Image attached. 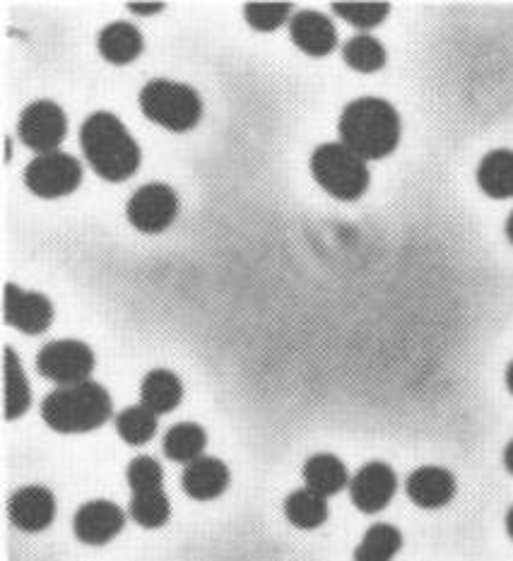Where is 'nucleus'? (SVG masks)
Instances as JSON below:
<instances>
[{
  "label": "nucleus",
  "mask_w": 513,
  "mask_h": 561,
  "mask_svg": "<svg viewBox=\"0 0 513 561\" xmlns=\"http://www.w3.org/2000/svg\"><path fill=\"white\" fill-rule=\"evenodd\" d=\"M128 508H130L133 520H136L142 528H162L171 516V504L162 490L133 494Z\"/></svg>",
  "instance_id": "27"
},
{
  "label": "nucleus",
  "mask_w": 513,
  "mask_h": 561,
  "mask_svg": "<svg viewBox=\"0 0 513 561\" xmlns=\"http://www.w3.org/2000/svg\"><path fill=\"white\" fill-rule=\"evenodd\" d=\"M506 237H509V241L513 243V213L509 215V222H506Z\"/></svg>",
  "instance_id": "35"
},
{
  "label": "nucleus",
  "mask_w": 513,
  "mask_h": 561,
  "mask_svg": "<svg viewBox=\"0 0 513 561\" xmlns=\"http://www.w3.org/2000/svg\"><path fill=\"white\" fill-rule=\"evenodd\" d=\"M402 547V535L390 523H376L364 533L357 550H354V561H394Z\"/></svg>",
  "instance_id": "22"
},
{
  "label": "nucleus",
  "mask_w": 513,
  "mask_h": 561,
  "mask_svg": "<svg viewBox=\"0 0 513 561\" xmlns=\"http://www.w3.org/2000/svg\"><path fill=\"white\" fill-rule=\"evenodd\" d=\"M398 492V478L396 472L386 462H366L364 468L350 480V496L352 504L357 506L362 514H378L384 511Z\"/></svg>",
  "instance_id": "10"
},
{
  "label": "nucleus",
  "mask_w": 513,
  "mask_h": 561,
  "mask_svg": "<svg viewBox=\"0 0 513 561\" xmlns=\"http://www.w3.org/2000/svg\"><path fill=\"white\" fill-rule=\"evenodd\" d=\"M32 390L27 383V376L20 364V357L12 352V347H5V417L18 420L30 410Z\"/></svg>",
  "instance_id": "24"
},
{
  "label": "nucleus",
  "mask_w": 513,
  "mask_h": 561,
  "mask_svg": "<svg viewBox=\"0 0 513 561\" xmlns=\"http://www.w3.org/2000/svg\"><path fill=\"white\" fill-rule=\"evenodd\" d=\"M136 15H155V12H160L164 5L162 3H130L128 5Z\"/></svg>",
  "instance_id": "31"
},
{
  "label": "nucleus",
  "mask_w": 513,
  "mask_h": 561,
  "mask_svg": "<svg viewBox=\"0 0 513 561\" xmlns=\"http://www.w3.org/2000/svg\"><path fill=\"white\" fill-rule=\"evenodd\" d=\"M285 518L295 528L314 530L328 520V504L321 494L311 490H299L285 499Z\"/></svg>",
  "instance_id": "23"
},
{
  "label": "nucleus",
  "mask_w": 513,
  "mask_h": 561,
  "mask_svg": "<svg viewBox=\"0 0 513 561\" xmlns=\"http://www.w3.org/2000/svg\"><path fill=\"white\" fill-rule=\"evenodd\" d=\"M100 54L114 66H126L130 60H136L142 54V34L128 22H112L102 30L100 39Z\"/></svg>",
  "instance_id": "17"
},
{
  "label": "nucleus",
  "mask_w": 513,
  "mask_h": 561,
  "mask_svg": "<svg viewBox=\"0 0 513 561\" xmlns=\"http://www.w3.org/2000/svg\"><path fill=\"white\" fill-rule=\"evenodd\" d=\"M126 516L116 504L106 502V499H94V502L82 504L72 520V530L76 538L84 545H106L112 542L116 535L124 530Z\"/></svg>",
  "instance_id": "11"
},
{
  "label": "nucleus",
  "mask_w": 513,
  "mask_h": 561,
  "mask_svg": "<svg viewBox=\"0 0 513 561\" xmlns=\"http://www.w3.org/2000/svg\"><path fill=\"white\" fill-rule=\"evenodd\" d=\"M304 482H307V490L328 499L345 490V484L350 482L347 468L340 458L331 454H319L304 462Z\"/></svg>",
  "instance_id": "18"
},
{
  "label": "nucleus",
  "mask_w": 513,
  "mask_h": 561,
  "mask_svg": "<svg viewBox=\"0 0 513 561\" xmlns=\"http://www.w3.org/2000/svg\"><path fill=\"white\" fill-rule=\"evenodd\" d=\"M478 186L490 198H513V152L494 150L478 167Z\"/></svg>",
  "instance_id": "20"
},
{
  "label": "nucleus",
  "mask_w": 513,
  "mask_h": 561,
  "mask_svg": "<svg viewBox=\"0 0 513 561\" xmlns=\"http://www.w3.org/2000/svg\"><path fill=\"white\" fill-rule=\"evenodd\" d=\"M340 140L362 160H381L398 148L400 116L378 96H362L345 106L340 116Z\"/></svg>",
  "instance_id": "2"
},
{
  "label": "nucleus",
  "mask_w": 513,
  "mask_h": 561,
  "mask_svg": "<svg viewBox=\"0 0 513 561\" xmlns=\"http://www.w3.org/2000/svg\"><path fill=\"white\" fill-rule=\"evenodd\" d=\"M406 492L420 508H444L456 496V478L446 468L424 466L410 474Z\"/></svg>",
  "instance_id": "14"
},
{
  "label": "nucleus",
  "mask_w": 513,
  "mask_h": 561,
  "mask_svg": "<svg viewBox=\"0 0 513 561\" xmlns=\"http://www.w3.org/2000/svg\"><path fill=\"white\" fill-rule=\"evenodd\" d=\"M142 114L157 126L174 133H186L198 126L203 102L189 84L174 80H150L140 92Z\"/></svg>",
  "instance_id": "5"
},
{
  "label": "nucleus",
  "mask_w": 513,
  "mask_h": 561,
  "mask_svg": "<svg viewBox=\"0 0 513 561\" xmlns=\"http://www.w3.org/2000/svg\"><path fill=\"white\" fill-rule=\"evenodd\" d=\"M504 466H506V470L513 474V438H511L506 450H504Z\"/></svg>",
  "instance_id": "32"
},
{
  "label": "nucleus",
  "mask_w": 513,
  "mask_h": 561,
  "mask_svg": "<svg viewBox=\"0 0 513 561\" xmlns=\"http://www.w3.org/2000/svg\"><path fill=\"white\" fill-rule=\"evenodd\" d=\"M289 3H249L243 8V18L255 32H275L289 20Z\"/></svg>",
  "instance_id": "30"
},
{
  "label": "nucleus",
  "mask_w": 513,
  "mask_h": 561,
  "mask_svg": "<svg viewBox=\"0 0 513 561\" xmlns=\"http://www.w3.org/2000/svg\"><path fill=\"white\" fill-rule=\"evenodd\" d=\"M42 417L58 434H88L112 417V398L94 381L58 386L42 402Z\"/></svg>",
  "instance_id": "3"
},
{
  "label": "nucleus",
  "mask_w": 513,
  "mask_h": 561,
  "mask_svg": "<svg viewBox=\"0 0 513 561\" xmlns=\"http://www.w3.org/2000/svg\"><path fill=\"white\" fill-rule=\"evenodd\" d=\"M18 133H20V140L34 152L39 154L56 152L58 145L64 142L68 133L66 112L56 102H48V100L32 102L20 114Z\"/></svg>",
  "instance_id": "8"
},
{
  "label": "nucleus",
  "mask_w": 513,
  "mask_h": 561,
  "mask_svg": "<svg viewBox=\"0 0 513 561\" xmlns=\"http://www.w3.org/2000/svg\"><path fill=\"white\" fill-rule=\"evenodd\" d=\"M183 492L195 502H210V499L223 496L229 486V470L223 460L217 458H198L183 470Z\"/></svg>",
  "instance_id": "16"
},
{
  "label": "nucleus",
  "mask_w": 513,
  "mask_h": 561,
  "mask_svg": "<svg viewBox=\"0 0 513 561\" xmlns=\"http://www.w3.org/2000/svg\"><path fill=\"white\" fill-rule=\"evenodd\" d=\"M36 369L58 386H76L90 381V374L94 369V352L80 343V340H56V343H48L39 352Z\"/></svg>",
  "instance_id": "7"
},
{
  "label": "nucleus",
  "mask_w": 513,
  "mask_h": 561,
  "mask_svg": "<svg viewBox=\"0 0 513 561\" xmlns=\"http://www.w3.org/2000/svg\"><path fill=\"white\" fill-rule=\"evenodd\" d=\"M345 64L357 72H376L386 66V48L372 34H357L342 48Z\"/></svg>",
  "instance_id": "25"
},
{
  "label": "nucleus",
  "mask_w": 513,
  "mask_h": 561,
  "mask_svg": "<svg viewBox=\"0 0 513 561\" xmlns=\"http://www.w3.org/2000/svg\"><path fill=\"white\" fill-rule=\"evenodd\" d=\"M126 213L142 234H160L179 215V195L167 184H148L130 195Z\"/></svg>",
  "instance_id": "9"
},
{
  "label": "nucleus",
  "mask_w": 513,
  "mask_h": 561,
  "mask_svg": "<svg viewBox=\"0 0 513 561\" xmlns=\"http://www.w3.org/2000/svg\"><path fill=\"white\" fill-rule=\"evenodd\" d=\"M80 145L84 160L106 181H126L138 172L140 148L121 118L109 112H96L82 124Z\"/></svg>",
  "instance_id": "1"
},
{
  "label": "nucleus",
  "mask_w": 513,
  "mask_h": 561,
  "mask_svg": "<svg viewBox=\"0 0 513 561\" xmlns=\"http://www.w3.org/2000/svg\"><path fill=\"white\" fill-rule=\"evenodd\" d=\"M10 520L24 533H42L56 518V499L42 484L22 486L8 504Z\"/></svg>",
  "instance_id": "13"
},
{
  "label": "nucleus",
  "mask_w": 513,
  "mask_h": 561,
  "mask_svg": "<svg viewBox=\"0 0 513 561\" xmlns=\"http://www.w3.org/2000/svg\"><path fill=\"white\" fill-rule=\"evenodd\" d=\"M311 174L338 201H357L369 188L366 160L342 142H326L311 154Z\"/></svg>",
  "instance_id": "4"
},
{
  "label": "nucleus",
  "mask_w": 513,
  "mask_h": 561,
  "mask_svg": "<svg viewBox=\"0 0 513 561\" xmlns=\"http://www.w3.org/2000/svg\"><path fill=\"white\" fill-rule=\"evenodd\" d=\"M506 533H509V538L513 540V506L509 508V514H506Z\"/></svg>",
  "instance_id": "33"
},
{
  "label": "nucleus",
  "mask_w": 513,
  "mask_h": 561,
  "mask_svg": "<svg viewBox=\"0 0 513 561\" xmlns=\"http://www.w3.org/2000/svg\"><path fill=\"white\" fill-rule=\"evenodd\" d=\"M335 15L354 24L357 30L378 27L388 18V3H333Z\"/></svg>",
  "instance_id": "29"
},
{
  "label": "nucleus",
  "mask_w": 513,
  "mask_h": 561,
  "mask_svg": "<svg viewBox=\"0 0 513 561\" xmlns=\"http://www.w3.org/2000/svg\"><path fill=\"white\" fill-rule=\"evenodd\" d=\"M289 36L304 54L309 56H328L338 46V32L333 22L321 12L304 10L289 20Z\"/></svg>",
  "instance_id": "15"
},
{
  "label": "nucleus",
  "mask_w": 513,
  "mask_h": 561,
  "mask_svg": "<svg viewBox=\"0 0 513 561\" xmlns=\"http://www.w3.org/2000/svg\"><path fill=\"white\" fill-rule=\"evenodd\" d=\"M207 444V434L201 424L181 422L174 424L164 436V454L169 460L176 462H193L203 458V450Z\"/></svg>",
  "instance_id": "21"
},
{
  "label": "nucleus",
  "mask_w": 513,
  "mask_h": 561,
  "mask_svg": "<svg viewBox=\"0 0 513 561\" xmlns=\"http://www.w3.org/2000/svg\"><path fill=\"white\" fill-rule=\"evenodd\" d=\"M506 386H509V390L513 393V362L509 364V369H506Z\"/></svg>",
  "instance_id": "34"
},
{
  "label": "nucleus",
  "mask_w": 513,
  "mask_h": 561,
  "mask_svg": "<svg viewBox=\"0 0 513 561\" xmlns=\"http://www.w3.org/2000/svg\"><path fill=\"white\" fill-rule=\"evenodd\" d=\"M142 405L155 414H167L174 410L183 398V386L179 376L169 369H155L142 378L140 386Z\"/></svg>",
  "instance_id": "19"
},
{
  "label": "nucleus",
  "mask_w": 513,
  "mask_h": 561,
  "mask_svg": "<svg viewBox=\"0 0 513 561\" xmlns=\"http://www.w3.org/2000/svg\"><path fill=\"white\" fill-rule=\"evenodd\" d=\"M80 162L60 150L36 154L30 167L24 169V184L39 198H64L80 186Z\"/></svg>",
  "instance_id": "6"
},
{
  "label": "nucleus",
  "mask_w": 513,
  "mask_h": 561,
  "mask_svg": "<svg viewBox=\"0 0 513 561\" xmlns=\"http://www.w3.org/2000/svg\"><path fill=\"white\" fill-rule=\"evenodd\" d=\"M116 432L130 446L148 444L157 432V414L150 412L145 405L126 408L116 417Z\"/></svg>",
  "instance_id": "26"
},
{
  "label": "nucleus",
  "mask_w": 513,
  "mask_h": 561,
  "mask_svg": "<svg viewBox=\"0 0 513 561\" xmlns=\"http://www.w3.org/2000/svg\"><path fill=\"white\" fill-rule=\"evenodd\" d=\"M128 484L133 494H145V492H160L164 484V472L162 466L150 456H140L136 460H130L128 466Z\"/></svg>",
  "instance_id": "28"
},
{
  "label": "nucleus",
  "mask_w": 513,
  "mask_h": 561,
  "mask_svg": "<svg viewBox=\"0 0 513 561\" xmlns=\"http://www.w3.org/2000/svg\"><path fill=\"white\" fill-rule=\"evenodd\" d=\"M5 321L27 335L44 333L54 321V307L39 291H27L18 285L5 287Z\"/></svg>",
  "instance_id": "12"
}]
</instances>
